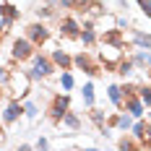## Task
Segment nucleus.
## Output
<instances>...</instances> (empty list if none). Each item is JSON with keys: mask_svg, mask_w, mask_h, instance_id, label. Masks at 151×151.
<instances>
[{"mask_svg": "<svg viewBox=\"0 0 151 151\" xmlns=\"http://www.w3.org/2000/svg\"><path fill=\"white\" fill-rule=\"evenodd\" d=\"M31 76L29 70H21V68H11V76H8V81H5V94L11 96V99H18V102H24L26 96H29L31 91Z\"/></svg>", "mask_w": 151, "mask_h": 151, "instance_id": "f257e3e1", "label": "nucleus"}, {"mask_svg": "<svg viewBox=\"0 0 151 151\" xmlns=\"http://www.w3.org/2000/svg\"><path fill=\"white\" fill-rule=\"evenodd\" d=\"M31 68H29V76L31 81H47V78H52L55 76V63L50 60V55H42V52H34L31 55Z\"/></svg>", "mask_w": 151, "mask_h": 151, "instance_id": "f03ea898", "label": "nucleus"}, {"mask_svg": "<svg viewBox=\"0 0 151 151\" xmlns=\"http://www.w3.org/2000/svg\"><path fill=\"white\" fill-rule=\"evenodd\" d=\"M99 63L104 65V73L107 70H115V65L125 58V47L120 45H109V42H99V52H96Z\"/></svg>", "mask_w": 151, "mask_h": 151, "instance_id": "7ed1b4c3", "label": "nucleus"}, {"mask_svg": "<svg viewBox=\"0 0 151 151\" xmlns=\"http://www.w3.org/2000/svg\"><path fill=\"white\" fill-rule=\"evenodd\" d=\"M73 68L76 70H83L89 78H96V76L104 70V65L99 63V58L91 55V52H86V50H81L78 55H73Z\"/></svg>", "mask_w": 151, "mask_h": 151, "instance_id": "20e7f679", "label": "nucleus"}, {"mask_svg": "<svg viewBox=\"0 0 151 151\" xmlns=\"http://www.w3.org/2000/svg\"><path fill=\"white\" fill-rule=\"evenodd\" d=\"M8 52H11V60H13L16 65H21V63L31 60V55L37 52V47L31 45L26 37H16L13 42H11V50H8Z\"/></svg>", "mask_w": 151, "mask_h": 151, "instance_id": "39448f33", "label": "nucleus"}, {"mask_svg": "<svg viewBox=\"0 0 151 151\" xmlns=\"http://www.w3.org/2000/svg\"><path fill=\"white\" fill-rule=\"evenodd\" d=\"M24 37H26L34 47H45L47 42L52 39V31L47 29L45 21H34V24H29V26L24 29Z\"/></svg>", "mask_w": 151, "mask_h": 151, "instance_id": "423d86ee", "label": "nucleus"}, {"mask_svg": "<svg viewBox=\"0 0 151 151\" xmlns=\"http://www.w3.org/2000/svg\"><path fill=\"white\" fill-rule=\"evenodd\" d=\"M68 109H70V94H68V91H58V94L52 96L50 107H47V117L58 125V122H60V117L68 112Z\"/></svg>", "mask_w": 151, "mask_h": 151, "instance_id": "0eeeda50", "label": "nucleus"}, {"mask_svg": "<svg viewBox=\"0 0 151 151\" xmlns=\"http://www.w3.org/2000/svg\"><path fill=\"white\" fill-rule=\"evenodd\" d=\"M18 18H21V8H16L13 3L3 0L0 3V34H8L11 26H13Z\"/></svg>", "mask_w": 151, "mask_h": 151, "instance_id": "6e6552de", "label": "nucleus"}, {"mask_svg": "<svg viewBox=\"0 0 151 151\" xmlns=\"http://www.w3.org/2000/svg\"><path fill=\"white\" fill-rule=\"evenodd\" d=\"M21 115H24V102H18V99H8V104L0 107V122H3V125L18 122Z\"/></svg>", "mask_w": 151, "mask_h": 151, "instance_id": "1a4fd4ad", "label": "nucleus"}, {"mask_svg": "<svg viewBox=\"0 0 151 151\" xmlns=\"http://www.w3.org/2000/svg\"><path fill=\"white\" fill-rule=\"evenodd\" d=\"M81 29H83V24L76 16H63L60 18V39H78Z\"/></svg>", "mask_w": 151, "mask_h": 151, "instance_id": "9d476101", "label": "nucleus"}, {"mask_svg": "<svg viewBox=\"0 0 151 151\" xmlns=\"http://www.w3.org/2000/svg\"><path fill=\"white\" fill-rule=\"evenodd\" d=\"M120 109L130 112V115H133L136 120L146 115V104L141 102V96H138V94H128V96H122V107H120Z\"/></svg>", "mask_w": 151, "mask_h": 151, "instance_id": "9b49d317", "label": "nucleus"}, {"mask_svg": "<svg viewBox=\"0 0 151 151\" xmlns=\"http://www.w3.org/2000/svg\"><path fill=\"white\" fill-rule=\"evenodd\" d=\"M50 60L55 63V68H58V70H73V55H70V52H65L63 47H55V50L50 52Z\"/></svg>", "mask_w": 151, "mask_h": 151, "instance_id": "f8f14e48", "label": "nucleus"}, {"mask_svg": "<svg viewBox=\"0 0 151 151\" xmlns=\"http://www.w3.org/2000/svg\"><path fill=\"white\" fill-rule=\"evenodd\" d=\"M58 125H60V130H73V133H78V130L83 128V120L76 115L73 109H68V112L60 117V122H58Z\"/></svg>", "mask_w": 151, "mask_h": 151, "instance_id": "ddd939ff", "label": "nucleus"}, {"mask_svg": "<svg viewBox=\"0 0 151 151\" xmlns=\"http://www.w3.org/2000/svg\"><path fill=\"white\" fill-rule=\"evenodd\" d=\"M128 42L133 47H138V50H151V34H146L141 29H130V39Z\"/></svg>", "mask_w": 151, "mask_h": 151, "instance_id": "4468645a", "label": "nucleus"}, {"mask_svg": "<svg viewBox=\"0 0 151 151\" xmlns=\"http://www.w3.org/2000/svg\"><path fill=\"white\" fill-rule=\"evenodd\" d=\"M130 60L136 65V70H146V68H151V50H138L130 55Z\"/></svg>", "mask_w": 151, "mask_h": 151, "instance_id": "2eb2a0df", "label": "nucleus"}, {"mask_svg": "<svg viewBox=\"0 0 151 151\" xmlns=\"http://www.w3.org/2000/svg\"><path fill=\"white\" fill-rule=\"evenodd\" d=\"M133 122H136V117H133L130 112L120 109V112H117V122H115V128H117L120 133H128V130L133 128Z\"/></svg>", "mask_w": 151, "mask_h": 151, "instance_id": "dca6fc26", "label": "nucleus"}, {"mask_svg": "<svg viewBox=\"0 0 151 151\" xmlns=\"http://www.w3.org/2000/svg\"><path fill=\"white\" fill-rule=\"evenodd\" d=\"M115 73L120 76V78H130V76L136 73V65H133V60H130V55H128V58H122V60L115 65Z\"/></svg>", "mask_w": 151, "mask_h": 151, "instance_id": "f3484780", "label": "nucleus"}, {"mask_svg": "<svg viewBox=\"0 0 151 151\" xmlns=\"http://www.w3.org/2000/svg\"><path fill=\"white\" fill-rule=\"evenodd\" d=\"M58 86H60V91H73L76 89V78L70 70H60V76H58Z\"/></svg>", "mask_w": 151, "mask_h": 151, "instance_id": "a211bd4d", "label": "nucleus"}, {"mask_svg": "<svg viewBox=\"0 0 151 151\" xmlns=\"http://www.w3.org/2000/svg\"><path fill=\"white\" fill-rule=\"evenodd\" d=\"M107 99L117 107V109L122 107V89H120V83H109V86H107Z\"/></svg>", "mask_w": 151, "mask_h": 151, "instance_id": "6ab92c4d", "label": "nucleus"}, {"mask_svg": "<svg viewBox=\"0 0 151 151\" xmlns=\"http://www.w3.org/2000/svg\"><path fill=\"white\" fill-rule=\"evenodd\" d=\"M149 125H151L149 120H143V117H138V120L133 122V128H130L128 133H130L133 138H138V141H143V136H146V130H149Z\"/></svg>", "mask_w": 151, "mask_h": 151, "instance_id": "aec40b11", "label": "nucleus"}, {"mask_svg": "<svg viewBox=\"0 0 151 151\" xmlns=\"http://www.w3.org/2000/svg\"><path fill=\"white\" fill-rule=\"evenodd\" d=\"M86 3H89V0H58L55 5H58V8H65V11H76V13H81V11L86 8Z\"/></svg>", "mask_w": 151, "mask_h": 151, "instance_id": "412c9836", "label": "nucleus"}, {"mask_svg": "<svg viewBox=\"0 0 151 151\" xmlns=\"http://www.w3.org/2000/svg\"><path fill=\"white\" fill-rule=\"evenodd\" d=\"M81 99H83V107H86V109L94 107V81H86V83L81 86Z\"/></svg>", "mask_w": 151, "mask_h": 151, "instance_id": "4be33fe9", "label": "nucleus"}, {"mask_svg": "<svg viewBox=\"0 0 151 151\" xmlns=\"http://www.w3.org/2000/svg\"><path fill=\"white\" fill-rule=\"evenodd\" d=\"M24 117H26V120H37V117H39V104H37L34 99H29V96L24 99Z\"/></svg>", "mask_w": 151, "mask_h": 151, "instance_id": "5701e85b", "label": "nucleus"}, {"mask_svg": "<svg viewBox=\"0 0 151 151\" xmlns=\"http://www.w3.org/2000/svg\"><path fill=\"white\" fill-rule=\"evenodd\" d=\"M89 120L96 125V128H102L107 122V112L104 109H99V107H89Z\"/></svg>", "mask_w": 151, "mask_h": 151, "instance_id": "b1692460", "label": "nucleus"}, {"mask_svg": "<svg viewBox=\"0 0 151 151\" xmlns=\"http://www.w3.org/2000/svg\"><path fill=\"white\" fill-rule=\"evenodd\" d=\"M136 94L141 96V102L146 104V109L151 107V83H138L136 86Z\"/></svg>", "mask_w": 151, "mask_h": 151, "instance_id": "393cba45", "label": "nucleus"}, {"mask_svg": "<svg viewBox=\"0 0 151 151\" xmlns=\"http://www.w3.org/2000/svg\"><path fill=\"white\" fill-rule=\"evenodd\" d=\"M117 149H141V141H138V138H133L130 133H125V136L117 141Z\"/></svg>", "mask_w": 151, "mask_h": 151, "instance_id": "a878e982", "label": "nucleus"}, {"mask_svg": "<svg viewBox=\"0 0 151 151\" xmlns=\"http://www.w3.org/2000/svg\"><path fill=\"white\" fill-rule=\"evenodd\" d=\"M52 8H55L52 3H45V5H39V8H37V18H39V21H47V18H52V16H55V11H52Z\"/></svg>", "mask_w": 151, "mask_h": 151, "instance_id": "bb28decb", "label": "nucleus"}, {"mask_svg": "<svg viewBox=\"0 0 151 151\" xmlns=\"http://www.w3.org/2000/svg\"><path fill=\"white\" fill-rule=\"evenodd\" d=\"M138 8H141V13L146 16V18H151V0H136Z\"/></svg>", "mask_w": 151, "mask_h": 151, "instance_id": "cd10ccee", "label": "nucleus"}, {"mask_svg": "<svg viewBox=\"0 0 151 151\" xmlns=\"http://www.w3.org/2000/svg\"><path fill=\"white\" fill-rule=\"evenodd\" d=\"M141 149H151V125L146 130V136H143V141H141Z\"/></svg>", "mask_w": 151, "mask_h": 151, "instance_id": "c85d7f7f", "label": "nucleus"}, {"mask_svg": "<svg viewBox=\"0 0 151 151\" xmlns=\"http://www.w3.org/2000/svg\"><path fill=\"white\" fill-rule=\"evenodd\" d=\"M47 146H50V141H47L45 136H39V138H37V143H34V149H47Z\"/></svg>", "mask_w": 151, "mask_h": 151, "instance_id": "c756f323", "label": "nucleus"}, {"mask_svg": "<svg viewBox=\"0 0 151 151\" xmlns=\"http://www.w3.org/2000/svg\"><path fill=\"white\" fill-rule=\"evenodd\" d=\"M18 149H21V151H31L34 146H31V143H18Z\"/></svg>", "mask_w": 151, "mask_h": 151, "instance_id": "7c9ffc66", "label": "nucleus"}, {"mask_svg": "<svg viewBox=\"0 0 151 151\" xmlns=\"http://www.w3.org/2000/svg\"><path fill=\"white\" fill-rule=\"evenodd\" d=\"M3 96H5V86L0 83V99H3Z\"/></svg>", "mask_w": 151, "mask_h": 151, "instance_id": "2f4dec72", "label": "nucleus"}, {"mask_svg": "<svg viewBox=\"0 0 151 151\" xmlns=\"http://www.w3.org/2000/svg\"><path fill=\"white\" fill-rule=\"evenodd\" d=\"M47 3H52V5H55V3H58V0H47Z\"/></svg>", "mask_w": 151, "mask_h": 151, "instance_id": "473e14b6", "label": "nucleus"}, {"mask_svg": "<svg viewBox=\"0 0 151 151\" xmlns=\"http://www.w3.org/2000/svg\"><path fill=\"white\" fill-rule=\"evenodd\" d=\"M0 45H3V34H0Z\"/></svg>", "mask_w": 151, "mask_h": 151, "instance_id": "72a5a7b5", "label": "nucleus"}]
</instances>
